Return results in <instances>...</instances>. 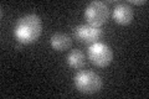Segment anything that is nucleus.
<instances>
[{
	"mask_svg": "<svg viewBox=\"0 0 149 99\" xmlns=\"http://www.w3.org/2000/svg\"><path fill=\"white\" fill-rule=\"evenodd\" d=\"M42 32V21L36 14H27L16 21L14 27L15 39L24 45H29L39 40Z\"/></svg>",
	"mask_w": 149,
	"mask_h": 99,
	"instance_id": "1",
	"label": "nucleus"
},
{
	"mask_svg": "<svg viewBox=\"0 0 149 99\" xmlns=\"http://www.w3.org/2000/svg\"><path fill=\"white\" fill-rule=\"evenodd\" d=\"M73 82L77 91L83 94H95L102 88V79L93 71H80Z\"/></svg>",
	"mask_w": 149,
	"mask_h": 99,
	"instance_id": "2",
	"label": "nucleus"
},
{
	"mask_svg": "<svg viewBox=\"0 0 149 99\" xmlns=\"http://www.w3.org/2000/svg\"><path fill=\"white\" fill-rule=\"evenodd\" d=\"M109 16V10L107 4L100 0H95L91 1L87 5L86 10H85V17L88 21V24H91L93 26L101 27L103 24L107 22Z\"/></svg>",
	"mask_w": 149,
	"mask_h": 99,
	"instance_id": "3",
	"label": "nucleus"
},
{
	"mask_svg": "<svg viewBox=\"0 0 149 99\" xmlns=\"http://www.w3.org/2000/svg\"><path fill=\"white\" fill-rule=\"evenodd\" d=\"M88 58L97 67H107L113 60V51L103 42H95L88 48Z\"/></svg>",
	"mask_w": 149,
	"mask_h": 99,
	"instance_id": "4",
	"label": "nucleus"
},
{
	"mask_svg": "<svg viewBox=\"0 0 149 99\" xmlns=\"http://www.w3.org/2000/svg\"><path fill=\"white\" fill-rule=\"evenodd\" d=\"M74 37L82 44H95L103 35V30L101 27L93 26L91 24H81L74 27Z\"/></svg>",
	"mask_w": 149,
	"mask_h": 99,
	"instance_id": "5",
	"label": "nucleus"
},
{
	"mask_svg": "<svg viewBox=\"0 0 149 99\" xmlns=\"http://www.w3.org/2000/svg\"><path fill=\"white\" fill-rule=\"evenodd\" d=\"M113 20L119 25H128L133 19V9L125 3L118 4L113 10Z\"/></svg>",
	"mask_w": 149,
	"mask_h": 99,
	"instance_id": "6",
	"label": "nucleus"
},
{
	"mask_svg": "<svg viewBox=\"0 0 149 99\" xmlns=\"http://www.w3.org/2000/svg\"><path fill=\"white\" fill-rule=\"evenodd\" d=\"M50 44H51V47L56 51H65L71 47L72 41L68 35L63 34V32H56V34L51 36Z\"/></svg>",
	"mask_w": 149,
	"mask_h": 99,
	"instance_id": "7",
	"label": "nucleus"
},
{
	"mask_svg": "<svg viewBox=\"0 0 149 99\" xmlns=\"http://www.w3.org/2000/svg\"><path fill=\"white\" fill-rule=\"evenodd\" d=\"M67 63L70 67L74 69H80L86 64V56L80 50H72L67 55Z\"/></svg>",
	"mask_w": 149,
	"mask_h": 99,
	"instance_id": "8",
	"label": "nucleus"
},
{
	"mask_svg": "<svg viewBox=\"0 0 149 99\" xmlns=\"http://www.w3.org/2000/svg\"><path fill=\"white\" fill-rule=\"evenodd\" d=\"M133 4H136V5H142V4H147L146 0H142V1H139V0H132Z\"/></svg>",
	"mask_w": 149,
	"mask_h": 99,
	"instance_id": "9",
	"label": "nucleus"
}]
</instances>
